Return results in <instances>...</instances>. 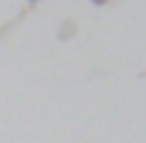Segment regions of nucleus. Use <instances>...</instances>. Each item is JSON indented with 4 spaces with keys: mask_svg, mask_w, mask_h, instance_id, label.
<instances>
[{
    "mask_svg": "<svg viewBox=\"0 0 146 143\" xmlns=\"http://www.w3.org/2000/svg\"><path fill=\"white\" fill-rule=\"evenodd\" d=\"M38 3H41V0H27V5H38Z\"/></svg>",
    "mask_w": 146,
    "mask_h": 143,
    "instance_id": "obj_2",
    "label": "nucleus"
},
{
    "mask_svg": "<svg viewBox=\"0 0 146 143\" xmlns=\"http://www.w3.org/2000/svg\"><path fill=\"white\" fill-rule=\"evenodd\" d=\"M89 3H92V5H106L108 0H89Z\"/></svg>",
    "mask_w": 146,
    "mask_h": 143,
    "instance_id": "obj_1",
    "label": "nucleus"
}]
</instances>
